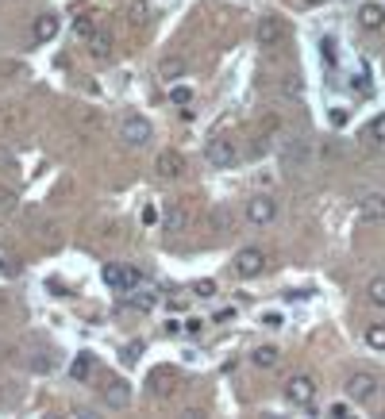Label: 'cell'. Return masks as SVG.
<instances>
[{
  "label": "cell",
  "instance_id": "cell-1",
  "mask_svg": "<svg viewBox=\"0 0 385 419\" xmlns=\"http://www.w3.org/2000/svg\"><path fill=\"white\" fill-rule=\"evenodd\" d=\"M120 139H124L127 147H147V142L154 139V127H150L147 116H139V112H127V116L120 120Z\"/></svg>",
  "mask_w": 385,
  "mask_h": 419
},
{
  "label": "cell",
  "instance_id": "cell-2",
  "mask_svg": "<svg viewBox=\"0 0 385 419\" xmlns=\"http://www.w3.org/2000/svg\"><path fill=\"white\" fill-rule=\"evenodd\" d=\"M204 161H209L212 169H236L239 166L236 139H212L209 147H204Z\"/></svg>",
  "mask_w": 385,
  "mask_h": 419
},
{
  "label": "cell",
  "instance_id": "cell-3",
  "mask_svg": "<svg viewBox=\"0 0 385 419\" xmlns=\"http://www.w3.org/2000/svg\"><path fill=\"white\" fill-rule=\"evenodd\" d=\"M281 393H285V400L293 408H312L316 404V381L308 377V373H293L285 381V388H281Z\"/></svg>",
  "mask_w": 385,
  "mask_h": 419
},
{
  "label": "cell",
  "instance_id": "cell-4",
  "mask_svg": "<svg viewBox=\"0 0 385 419\" xmlns=\"http://www.w3.org/2000/svg\"><path fill=\"white\" fill-rule=\"evenodd\" d=\"M378 388L381 381L370 373V369H359V373L347 377V396L354 400V404H370V400H378Z\"/></svg>",
  "mask_w": 385,
  "mask_h": 419
},
{
  "label": "cell",
  "instance_id": "cell-5",
  "mask_svg": "<svg viewBox=\"0 0 385 419\" xmlns=\"http://www.w3.org/2000/svg\"><path fill=\"white\" fill-rule=\"evenodd\" d=\"M281 166H285L289 174H305V169L312 166V147H308V139H289L285 150H281Z\"/></svg>",
  "mask_w": 385,
  "mask_h": 419
},
{
  "label": "cell",
  "instance_id": "cell-6",
  "mask_svg": "<svg viewBox=\"0 0 385 419\" xmlns=\"http://www.w3.org/2000/svg\"><path fill=\"white\" fill-rule=\"evenodd\" d=\"M285 35H289V27L281 16H262L258 20V46L262 51H278V46L285 43Z\"/></svg>",
  "mask_w": 385,
  "mask_h": 419
},
{
  "label": "cell",
  "instance_id": "cell-7",
  "mask_svg": "<svg viewBox=\"0 0 385 419\" xmlns=\"http://www.w3.org/2000/svg\"><path fill=\"white\" fill-rule=\"evenodd\" d=\"M247 220L255 223V227H270V223L278 220V200L266 196V193L250 196V200H247Z\"/></svg>",
  "mask_w": 385,
  "mask_h": 419
},
{
  "label": "cell",
  "instance_id": "cell-8",
  "mask_svg": "<svg viewBox=\"0 0 385 419\" xmlns=\"http://www.w3.org/2000/svg\"><path fill=\"white\" fill-rule=\"evenodd\" d=\"M143 281V270H131V265H105V285L112 292H127Z\"/></svg>",
  "mask_w": 385,
  "mask_h": 419
},
{
  "label": "cell",
  "instance_id": "cell-9",
  "mask_svg": "<svg viewBox=\"0 0 385 419\" xmlns=\"http://www.w3.org/2000/svg\"><path fill=\"white\" fill-rule=\"evenodd\" d=\"M231 265H236V273H239V277H258V273L262 270H266V254H262L258 250V246H243V250L236 254V262H231Z\"/></svg>",
  "mask_w": 385,
  "mask_h": 419
},
{
  "label": "cell",
  "instance_id": "cell-10",
  "mask_svg": "<svg viewBox=\"0 0 385 419\" xmlns=\"http://www.w3.org/2000/svg\"><path fill=\"white\" fill-rule=\"evenodd\" d=\"M359 220L362 223H385V193H366L359 200Z\"/></svg>",
  "mask_w": 385,
  "mask_h": 419
},
{
  "label": "cell",
  "instance_id": "cell-11",
  "mask_svg": "<svg viewBox=\"0 0 385 419\" xmlns=\"http://www.w3.org/2000/svg\"><path fill=\"white\" fill-rule=\"evenodd\" d=\"M185 166H189V161H185L181 150H162V154H158V161H154L158 177H181Z\"/></svg>",
  "mask_w": 385,
  "mask_h": 419
},
{
  "label": "cell",
  "instance_id": "cell-12",
  "mask_svg": "<svg viewBox=\"0 0 385 419\" xmlns=\"http://www.w3.org/2000/svg\"><path fill=\"white\" fill-rule=\"evenodd\" d=\"M100 396H105L108 408H127L131 404V385H127V381H120V377H112L108 385L100 388Z\"/></svg>",
  "mask_w": 385,
  "mask_h": 419
},
{
  "label": "cell",
  "instance_id": "cell-13",
  "mask_svg": "<svg viewBox=\"0 0 385 419\" xmlns=\"http://www.w3.org/2000/svg\"><path fill=\"white\" fill-rule=\"evenodd\" d=\"M58 27L62 20L54 12H43V16H35V23H31V35H35V43H51L54 35H58Z\"/></svg>",
  "mask_w": 385,
  "mask_h": 419
},
{
  "label": "cell",
  "instance_id": "cell-14",
  "mask_svg": "<svg viewBox=\"0 0 385 419\" xmlns=\"http://www.w3.org/2000/svg\"><path fill=\"white\" fill-rule=\"evenodd\" d=\"M359 27L362 31H381L385 27V8L374 4V0H366V4L359 8Z\"/></svg>",
  "mask_w": 385,
  "mask_h": 419
},
{
  "label": "cell",
  "instance_id": "cell-15",
  "mask_svg": "<svg viewBox=\"0 0 385 419\" xmlns=\"http://www.w3.org/2000/svg\"><path fill=\"white\" fill-rule=\"evenodd\" d=\"M189 220H193V216H189V208H185V204H170V208H166V216H162V227L170 235H177V231L189 227Z\"/></svg>",
  "mask_w": 385,
  "mask_h": 419
},
{
  "label": "cell",
  "instance_id": "cell-16",
  "mask_svg": "<svg viewBox=\"0 0 385 419\" xmlns=\"http://www.w3.org/2000/svg\"><path fill=\"white\" fill-rule=\"evenodd\" d=\"M181 73H185V58H177V54H170V58L158 62V78H162L166 85H174Z\"/></svg>",
  "mask_w": 385,
  "mask_h": 419
},
{
  "label": "cell",
  "instance_id": "cell-17",
  "mask_svg": "<svg viewBox=\"0 0 385 419\" xmlns=\"http://www.w3.org/2000/svg\"><path fill=\"white\" fill-rule=\"evenodd\" d=\"M154 304H158L154 292H135V289L124 292V308H131V312H150Z\"/></svg>",
  "mask_w": 385,
  "mask_h": 419
},
{
  "label": "cell",
  "instance_id": "cell-18",
  "mask_svg": "<svg viewBox=\"0 0 385 419\" xmlns=\"http://www.w3.org/2000/svg\"><path fill=\"white\" fill-rule=\"evenodd\" d=\"M258 369H278L281 366V350L278 346H255V354H250Z\"/></svg>",
  "mask_w": 385,
  "mask_h": 419
},
{
  "label": "cell",
  "instance_id": "cell-19",
  "mask_svg": "<svg viewBox=\"0 0 385 419\" xmlns=\"http://www.w3.org/2000/svg\"><path fill=\"white\" fill-rule=\"evenodd\" d=\"M89 54H93L97 62H108V58H112V35H105V31L93 35V39H89Z\"/></svg>",
  "mask_w": 385,
  "mask_h": 419
},
{
  "label": "cell",
  "instance_id": "cell-20",
  "mask_svg": "<svg viewBox=\"0 0 385 419\" xmlns=\"http://www.w3.org/2000/svg\"><path fill=\"white\" fill-rule=\"evenodd\" d=\"M366 300H370L374 308H385V273L381 277H370V285H366Z\"/></svg>",
  "mask_w": 385,
  "mask_h": 419
},
{
  "label": "cell",
  "instance_id": "cell-21",
  "mask_svg": "<svg viewBox=\"0 0 385 419\" xmlns=\"http://www.w3.org/2000/svg\"><path fill=\"white\" fill-rule=\"evenodd\" d=\"M362 139H370V142H378V147H385V112H381V116H374L370 123H366Z\"/></svg>",
  "mask_w": 385,
  "mask_h": 419
},
{
  "label": "cell",
  "instance_id": "cell-22",
  "mask_svg": "<svg viewBox=\"0 0 385 419\" xmlns=\"http://www.w3.org/2000/svg\"><path fill=\"white\" fill-rule=\"evenodd\" d=\"M54 366H58V358H54L51 350H35V358H31V369H35V373H51Z\"/></svg>",
  "mask_w": 385,
  "mask_h": 419
},
{
  "label": "cell",
  "instance_id": "cell-23",
  "mask_svg": "<svg viewBox=\"0 0 385 419\" xmlns=\"http://www.w3.org/2000/svg\"><path fill=\"white\" fill-rule=\"evenodd\" d=\"M93 35H97V27H93V16H78V20H73V39L89 43Z\"/></svg>",
  "mask_w": 385,
  "mask_h": 419
},
{
  "label": "cell",
  "instance_id": "cell-24",
  "mask_svg": "<svg viewBox=\"0 0 385 419\" xmlns=\"http://www.w3.org/2000/svg\"><path fill=\"white\" fill-rule=\"evenodd\" d=\"M89 373H93V358L78 354V358H73V366H70V377L73 381H89Z\"/></svg>",
  "mask_w": 385,
  "mask_h": 419
},
{
  "label": "cell",
  "instance_id": "cell-25",
  "mask_svg": "<svg viewBox=\"0 0 385 419\" xmlns=\"http://www.w3.org/2000/svg\"><path fill=\"white\" fill-rule=\"evenodd\" d=\"M366 346L385 350V323H370V327H366Z\"/></svg>",
  "mask_w": 385,
  "mask_h": 419
},
{
  "label": "cell",
  "instance_id": "cell-26",
  "mask_svg": "<svg viewBox=\"0 0 385 419\" xmlns=\"http://www.w3.org/2000/svg\"><path fill=\"white\" fill-rule=\"evenodd\" d=\"M127 20L135 23V27H139V23H147V20H150V4H143V0H135V4L127 8Z\"/></svg>",
  "mask_w": 385,
  "mask_h": 419
},
{
  "label": "cell",
  "instance_id": "cell-27",
  "mask_svg": "<svg viewBox=\"0 0 385 419\" xmlns=\"http://www.w3.org/2000/svg\"><path fill=\"white\" fill-rule=\"evenodd\" d=\"M170 100L174 104H181V108H185V104H193V89H189V85H170Z\"/></svg>",
  "mask_w": 385,
  "mask_h": 419
},
{
  "label": "cell",
  "instance_id": "cell-28",
  "mask_svg": "<svg viewBox=\"0 0 385 419\" xmlns=\"http://www.w3.org/2000/svg\"><path fill=\"white\" fill-rule=\"evenodd\" d=\"M320 58H324L327 65H335V58H339V51H335V39H324V43H320Z\"/></svg>",
  "mask_w": 385,
  "mask_h": 419
},
{
  "label": "cell",
  "instance_id": "cell-29",
  "mask_svg": "<svg viewBox=\"0 0 385 419\" xmlns=\"http://www.w3.org/2000/svg\"><path fill=\"white\" fill-rule=\"evenodd\" d=\"M139 354H143V342H127L124 346V366H135Z\"/></svg>",
  "mask_w": 385,
  "mask_h": 419
},
{
  "label": "cell",
  "instance_id": "cell-30",
  "mask_svg": "<svg viewBox=\"0 0 385 419\" xmlns=\"http://www.w3.org/2000/svg\"><path fill=\"white\" fill-rule=\"evenodd\" d=\"M16 208V193H4V189H0V216H8Z\"/></svg>",
  "mask_w": 385,
  "mask_h": 419
},
{
  "label": "cell",
  "instance_id": "cell-31",
  "mask_svg": "<svg viewBox=\"0 0 385 419\" xmlns=\"http://www.w3.org/2000/svg\"><path fill=\"white\" fill-rule=\"evenodd\" d=\"M281 92H285V97H293V92H300V78H297V73H289V78H285V85H281Z\"/></svg>",
  "mask_w": 385,
  "mask_h": 419
},
{
  "label": "cell",
  "instance_id": "cell-32",
  "mask_svg": "<svg viewBox=\"0 0 385 419\" xmlns=\"http://www.w3.org/2000/svg\"><path fill=\"white\" fill-rule=\"evenodd\" d=\"M193 292H196V297H216V285L212 281H196Z\"/></svg>",
  "mask_w": 385,
  "mask_h": 419
},
{
  "label": "cell",
  "instance_id": "cell-33",
  "mask_svg": "<svg viewBox=\"0 0 385 419\" xmlns=\"http://www.w3.org/2000/svg\"><path fill=\"white\" fill-rule=\"evenodd\" d=\"M262 327L278 331V327H281V316H278V312H266V316H262Z\"/></svg>",
  "mask_w": 385,
  "mask_h": 419
},
{
  "label": "cell",
  "instance_id": "cell-34",
  "mask_svg": "<svg viewBox=\"0 0 385 419\" xmlns=\"http://www.w3.org/2000/svg\"><path fill=\"white\" fill-rule=\"evenodd\" d=\"M351 85H354V89L362 92V97H370V81H366V73H359V78H354Z\"/></svg>",
  "mask_w": 385,
  "mask_h": 419
},
{
  "label": "cell",
  "instance_id": "cell-35",
  "mask_svg": "<svg viewBox=\"0 0 385 419\" xmlns=\"http://www.w3.org/2000/svg\"><path fill=\"white\" fill-rule=\"evenodd\" d=\"M327 415H332V419H347V404H332V408H327Z\"/></svg>",
  "mask_w": 385,
  "mask_h": 419
},
{
  "label": "cell",
  "instance_id": "cell-36",
  "mask_svg": "<svg viewBox=\"0 0 385 419\" xmlns=\"http://www.w3.org/2000/svg\"><path fill=\"white\" fill-rule=\"evenodd\" d=\"M332 123H335V127H343V123H347V112L335 108V112H332Z\"/></svg>",
  "mask_w": 385,
  "mask_h": 419
},
{
  "label": "cell",
  "instance_id": "cell-37",
  "mask_svg": "<svg viewBox=\"0 0 385 419\" xmlns=\"http://www.w3.org/2000/svg\"><path fill=\"white\" fill-rule=\"evenodd\" d=\"M166 331H170V335H181V331H185V323H177V319H170V323H166Z\"/></svg>",
  "mask_w": 385,
  "mask_h": 419
},
{
  "label": "cell",
  "instance_id": "cell-38",
  "mask_svg": "<svg viewBox=\"0 0 385 419\" xmlns=\"http://www.w3.org/2000/svg\"><path fill=\"white\" fill-rule=\"evenodd\" d=\"M201 327H204L201 319H185V331H189V335H196V331H201Z\"/></svg>",
  "mask_w": 385,
  "mask_h": 419
},
{
  "label": "cell",
  "instance_id": "cell-39",
  "mask_svg": "<svg viewBox=\"0 0 385 419\" xmlns=\"http://www.w3.org/2000/svg\"><path fill=\"white\" fill-rule=\"evenodd\" d=\"M0 166H12V154H8V150H0Z\"/></svg>",
  "mask_w": 385,
  "mask_h": 419
},
{
  "label": "cell",
  "instance_id": "cell-40",
  "mask_svg": "<svg viewBox=\"0 0 385 419\" xmlns=\"http://www.w3.org/2000/svg\"><path fill=\"white\" fill-rule=\"evenodd\" d=\"M300 4H308V8H316V4H324V0H300Z\"/></svg>",
  "mask_w": 385,
  "mask_h": 419
}]
</instances>
